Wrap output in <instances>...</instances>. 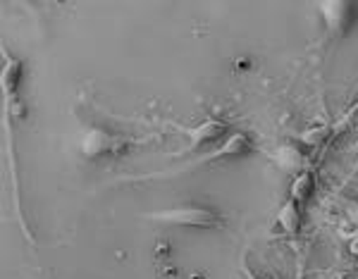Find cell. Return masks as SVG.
Masks as SVG:
<instances>
[{"label":"cell","mask_w":358,"mask_h":279,"mask_svg":"<svg viewBox=\"0 0 358 279\" xmlns=\"http://www.w3.org/2000/svg\"><path fill=\"white\" fill-rule=\"evenodd\" d=\"M251 150V136L246 131H234L222 141V146L208 150L203 153L201 158H194L192 163L187 165H179L175 170L170 172H153V175H141V177H130L127 182H141V180H167V177H175V175H184V172H192L196 167L205 165V163H215V160H222V158H239V155L249 153Z\"/></svg>","instance_id":"cell-1"},{"label":"cell","mask_w":358,"mask_h":279,"mask_svg":"<svg viewBox=\"0 0 358 279\" xmlns=\"http://www.w3.org/2000/svg\"><path fill=\"white\" fill-rule=\"evenodd\" d=\"M143 217L153 222H163V225L199 227V230H220L225 225V217L212 208H205V205H177V208L158 210V213H146Z\"/></svg>","instance_id":"cell-2"},{"label":"cell","mask_w":358,"mask_h":279,"mask_svg":"<svg viewBox=\"0 0 358 279\" xmlns=\"http://www.w3.org/2000/svg\"><path fill=\"white\" fill-rule=\"evenodd\" d=\"M132 138L125 136H115L108 129H100V127H91L81 138V153L88 160L103 158V155H113V153H125L130 148Z\"/></svg>","instance_id":"cell-3"},{"label":"cell","mask_w":358,"mask_h":279,"mask_svg":"<svg viewBox=\"0 0 358 279\" xmlns=\"http://www.w3.org/2000/svg\"><path fill=\"white\" fill-rule=\"evenodd\" d=\"M358 5L344 3V0H332V3H320V15L325 19V26L334 36H346L356 24Z\"/></svg>","instance_id":"cell-4"},{"label":"cell","mask_w":358,"mask_h":279,"mask_svg":"<svg viewBox=\"0 0 358 279\" xmlns=\"http://www.w3.org/2000/svg\"><path fill=\"white\" fill-rule=\"evenodd\" d=\"M182 129L184 136L189 138L187 148L182 150V155L187 153H194V150L208 146V143L217 141V138H222L227 134V122L222 120H215V117H208V120H203L201 125H194V127H179Z\"/></svg>","instance_id":"cell-5"},{"label":"cell","mask_w":358,"mask_h":279,"mask_svg":"<svg viewBox=\"0 0 358 279\" xmlns=\"http://www.w3.org/2000/svg\"><path fill=\"white\" fill-rule=\"evenodd\" d=\"M272 160H275L277 167H282L284 172H296V175H301V172L311 170V158L301 150V146L296 141L279 143L275 153H272Z\"/></svg>","instance_id":"cell-6"},{"label":"cell","mask_w":358,"mask_h":279,"mask_svg":"<svg viewBox=\"0 0 358 279\" xmlns=\"http://www.w3.org/2000/svg\"><path fill=\"white\" fill-rule=\"evenodd\" d=\"M277 225L282 227L284 234H289V237H296L301 230V205L296 203V200L287 198L282 203V208H279L277 213Z\"/></svg>","instance_id":"cell-7"},{"label":"cell","mask_w":358,"mask_h":279,"mask_svg":"<svg viewBox=\"0 0 358 279\" xmlns=\"http://www.w3.org/2000/svg\"><path fill=\"white\" fill-rule=\"evenodd\" d=\"M313 191H316V175H313V170H306V172H301V175H296L292 180V186H289V198L296 200L299 205H304L306 200L313 196Z\"/></svg>","instance_id":"cell-8"},{"label":"cell","mask_w":358,"mask_h":279,"mask_svg":"<svg viewBox=\"0 0 358 279\" xmlns=\"http://www.w3.org/2000/svg\"><path fill=\"white\" fill-rule=\"evenodd\" d=\"M22 77V63L10 55H5V63H3V91L5 96L13 98L17 91V81Z\"/></svg>","instance_id":"cell-9"},{"label":"cell","mask_w":358,"mask_h":279,"mask_svg":"<svg viewBox=\"0 0 358 279\" xmlns=\"http://www.w3.org/2000/svg\"><path fill=\"white\" fill-rule=\"evenodd\" d=\"M329 138H332V129L318 125V127H311V129L301 131L299 136H296V141L304 143V146H309V148H320V146H325V141H329Z\"/></svg>","instance_id":"cell-10"},{"label":"cell","mask_w":358,"mask_h":279,"mask_svg":"<svg viewBox=\"0 0 358 279\" xmlns=\"http://www.w3.org/2000/svg\"><path fill=\"white\" fill-rule=\"evenodd\" d=\"M354 125H358V103L354 105V108L346 110V113L342 115V120H339L337 125L332 127V138L339 136V134H344L346 129H349V127H354Z\"/></svg>","instance_id":"cell-11"},{"label":"cell","mask_w":358,"mask_h":279,"mask_svg":"<svg viewBox=\"0 0 358 279\" xmlns=\"http://www.w3.org/2000/svg\"><path fill=\"white\" fill-rule=\"evenodd\" d=\"M346 215H349V220L358 227V200H349V203H346Z\"/></svg>","instance_id":"cell-12"},{"label":"cell","mask_w":358,"mask_h":279,"mask_svg":"<svg viewBox=\"0 0 358 279\" xmlns=\"http://www.w3.org/2000/svg\"><path fill=\"white\" fill-rule=\"evenodd\" d=\"M242 272H244V277L246 279H260L258 275H256V272L254 270H251V267L249 265H246V263H242Z\"/></svg>","instance_id":"cell-13"}]
</instances>
